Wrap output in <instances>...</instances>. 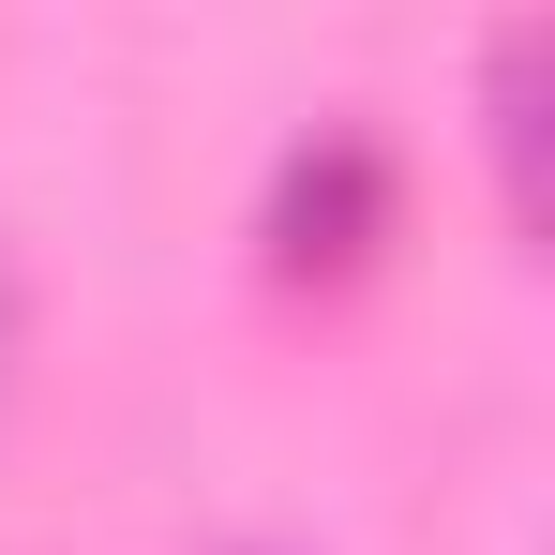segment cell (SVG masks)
I'll list each match as a JSON object with an SVG mask.
<instances>
[{
    "mask_svg": "<svg viewBox=\"0 0 555 555\" xmlns=\"http://www.w3.org/2000/svg\"><path fill=\"white\" fill-rule=\"evenodd\" d=\"M256 241H271L285 285H346L375 241H390V151H375L361 120H315L271 166V225H256Z\"/></svg>",
    "mask_w": 555,
    "mask_h": 555,
    "instance_id": "obj_1",
    "label": "cell"
},
{
    "mask_svg": "<svg viewBox=\"0 0 555 555\" xmlns=\"http://www.w3.org/2000/svg\"><path fill=\"white\" fill-rule=\"evenodd\" d=\"M480 105H495V181H511V225L555 241V30L511 15L480 46Z\"/></svg>",
    "mask_w": 555,
    "mask_h": 555,
    "instance_id": "obj_2",
    "label": "cell"
},
{
    "mask_svg": "<svg viewBox=\"0 0 555 555\" xmlns=\"http://www.w3.org/2000/svg\"><path fill=\"white\" fill-rule=\"evenodd\" d=\"M15 361H30V285H15V256H0V390H15Z\"/></svg>",
    "mask_w": 555,
    "mask_h": 555,
    "instance_id": "obj_3",
    "label": "cell"
}]
</instances>
